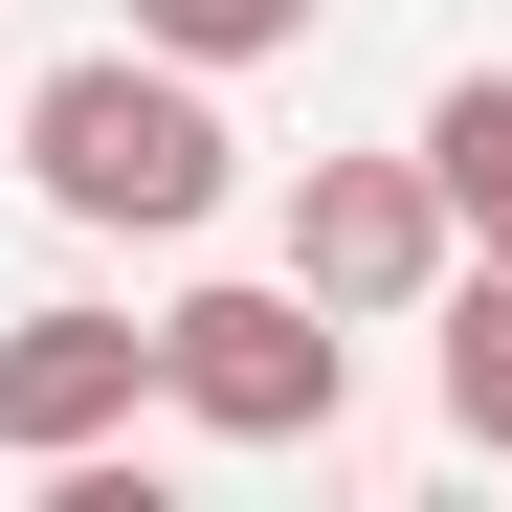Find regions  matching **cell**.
I'll return each instance as SVG.
<instances>
[{"instance_id":"cell-5","label":"cell","mask_w":512,"mask_h":512,"mask_svg":"<svg viewBox=\"0 0 512 512\" xmlns=\"http://www.w3.org/2000/svg\"><path fill=\"white\" fill-rule=\"evenodd\" d=\"M401 156H423V201H446V245H512V67H446Z\"/></svg>"},{"instance_id":"cell-2","label":"cell","mask_w":512,"mask_h":512,"mask_svg":"<svg viewBox=\"0 0 512 512\" xmlns=\"http://www.w3.org/2000/svg\"><path fill=\"white\" fill-rule=\"evenodd\" d=\"M156 401H179L201 446H334L357 312H312L290 268H268V290H179V312H156Z\"/></svg>"},{"instance_id":"cell-7","label":"cell","mask_w":512,"mask_h":512,"mask_svg":"<svg viewBox=\"0 0 512 512\" xmlns=\"http://www.w3.org/2000/svg\"><path fill=\"white\" fill-rule=\"evenodd\" d=\"M134 45L156 67H268V45H312V0H134Z\"/></svg>"},{"instance_id":"cell-3","label":"cell","mask_w":512,"mask_h":512,"mask_svg":"<svg viewBox=\"0 0 512 512\" xmlns=\"http://www.w3.org/2000/svg\"><path fill=\"white\" fill-rule=\"evenodd\" d=\"M134 401H156V334H134V312H90V290L0 312V468H67V446H134Z\"/></svg>"},{"instance_id":"cell-4","label":"cell","mask_w":512,"mask_h":512,"mask_svg":"<svg viewBox=\"0 0 512 512\" xmlns=\"http://www.w3.org/2000/svg\"><path fill=\"white\" fill-rule=\"evenodd\" d=\"M290 290L312 312H423V290H446L423 156H312V179H290Z\"/></svg>"},{"instance_id":"cell-6","label":"cell","mask_w":512,"mask_h":512,"mask_svg":"<svg viewBox=\"0 0 512 512\" xmlns=\"http://www.w3.org/2000/svg\"><path fill=\"white\" fill-rule=\"evenodd\" d=\"M423 312H446V423L512 468V245H446V290H423Z\"/></svg>"},{"instance_id":"cell-1","label":"cell","mask_w":512,"mask_h":512,"mask_svg":"<svg viewBox=\"0 0 512 512\" xmlns=\"http://www.w3.org/2000/svg\"><path fill=\"white\" fill-rule=\"evenodd\" d=\"M223 179H245L223 67L90 45V67H45V90H23V201H45V223H90V245H201Z\"/></svg>"}]
</instances>
